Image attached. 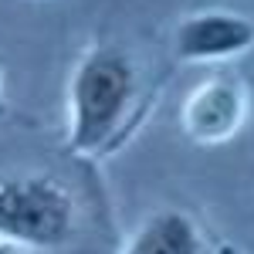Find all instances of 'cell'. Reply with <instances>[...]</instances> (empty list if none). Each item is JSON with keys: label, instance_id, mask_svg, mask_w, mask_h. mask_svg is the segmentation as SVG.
Segmentation results:
<instances>
[{"label": "cell", "instance_id": "1", "mask_svg": "<svg viewBox=\"0 0 254 254\" xmlns=\"http://www.w3.org/2000/svg\"><path fill=\"white\" fill-rule=\"evenodd\" d=\"M71 224L75 203L55 180H0V237H14L24 244H61L71 234Z\"/></svg>", "mask_w": 254, "mask_h": 254}, {"label": "cell", "instance_id": "3", "mask_svg": "<svg viewBox=\"0 0 254 254\" xmlns=\"http://www.w3.org/2000/svg\"><path fill=\"white\" fill-rule=\"evenodd\" d=\"M241 92L227 81H214L200 88L187 105V132L203 142H220L241 126Z\"/></svg>", "mask_w": 254, "mask_h": 254}, {"label": "cell", "instance_id": "6", "mask_svg": "<svg viewBox=\"0 0 254 254\" xmlns=\"http://www.w3.org/2000/svg\"><path fill=\"white\" fill-rule=\"evenodd\" d=\"M0 254H17V251H14L10 244H3V241H0Z\"/></svg>", "mask_w": 254, "mask_h": 254}, {"label": "cell", "instance_id": "4", "mask_svg": "<svg viewBox=\"0 0 254 254\" xmlns=\"http://www.w3.org/2000/svg\"><path fill=\"white\" fill-rule=\"evenodd\" d=\"M248 41H251V27L227 14L193 17L180 27V51L187 58H220L248 48Z\"/></svg>", "mask_w": 254, "mask_h": 254}, {"label": "cell", "instance_id": "5", "mask_svg": "<svg viewBox=\"0 0 254 254\" xmlns=\"http://www.w3.org/2000/svg\"><path fill=\"white\" fill-rule=\"evenodd\" d=\"M126 254H200V241H196L193 224L183 214L170 210V214L153 217L136 234Z\"/></svg>", "mask_w": 254, "mask_h": 254}, {"label": "cell", "instance_id": "2", "mask_svg": "<svg viewBox=\"0 0 254 254\" xmlns=\"http://www.w3.org/2000/svg\"><path fill=\"white\" fill-rule=\"evenodd\" d=\"M132 92V68L116 51H102L85 61L75 78V149H98L119 126Z\"/></svg>", "mask_w": 254, "mask_h": 254}]
</instances>
